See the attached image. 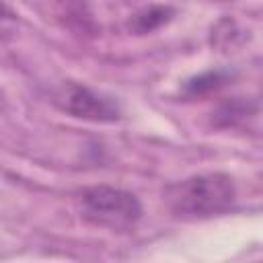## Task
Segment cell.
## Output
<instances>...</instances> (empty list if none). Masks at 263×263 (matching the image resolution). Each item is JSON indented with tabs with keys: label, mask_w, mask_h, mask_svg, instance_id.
I'll return each instance as SVG.
<instances>
[{
	"label": "cell",
	"mask_w": 263,
	"mask_h": 263,
	"mask_svg": "<svg viewBox=\"0 0 263 263\" xmlns=\"http://www.w3.org/2000/svg\"><path fill=\"white\" fill-rule=\"evenodd\" d=\"M173 14H175V10L166 4H150L129 16L127 29L134 35H146V33H152V31L160 29L162 25H166L173 18Z\"/></svg>",
	"instance_id": "5b68a950"
},
{
	"label": "cell",
	"mask_w": 263,
	"mask_h": 263,
	"mask_svg": "<svg viewBox=\"0 0 263 263\" xmlns=\"http://www.w3.org/2000/svg\"><path fill=\"white\" fill-rule=\"evenodd\" d=\"M51 101L60 111L84 121L113 123L121 117V109L115 99L78 82L58 84L51 92Z\"/></svg>",
	"instance_id": "3957f363"
},
{
	"label": "cell",
	"mask_w": 263,
	"mask_h": 263,
	"mask_svg": "<svg viewBox=\"0 0 263 263\" xmlns=\"http://www.w3.org/2000/svg\"><path fill=\"white\" fill-rule=\"evenodd\" d=\"M228 80V74L226 72H205V74H199L195 78H191L187 84H185V90L189 95H203V92H210V90H216L220 88L224 82Z\"/></svg>",
	"instance_id": "8992f818"
},
{
	"label": "cell",
	"mask_w": 263,
	"mask_h": 263,
	"mask_svg": "<svg viewBox=\"0 0 263 263\" xmlns=\"http://www.w3.org/2000/svg\"><path fill=\"white\" fill-rule=\"evenodd\" d=\"M76 210L84 222L111 232L134 230L142 218L140 199L125 189L111 185H92L76 195Z\"/></svg>",
	"instance_id": "7a4b0ae2"
},
{
	"label": "cell",
	"mask_w": 263,
	"mask_h": 263,
	"mask_svg": "<svg viewBox=\"0 0 263 263\" xmlns=\"http://www.w3.org/2000/svg\"><path fill=\"white\" fill-rule=\"evenodd\" d=\"M64 25L78 33H92L95 18L88 0H41Z\"/></svg>",
	"instance_id": "277c9868"
},
{
	"label": "cell",
	"mask_w": 263,
	"mask_h": 263,
	"mask_svg": "<svg viewBox=\"0 0 263 263\" xmlns=\"http://www.w3.org/2000/svg\"><path fill=\"white\" fill-rule=\"evenodd\" d=\"M236 201V185L226 173H201L185 177L164 191L168 212L179 220H208L226 214Z\"/></svg>",
	"instance_id": "6da1fadb"
}]
</instances>
